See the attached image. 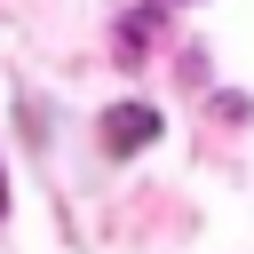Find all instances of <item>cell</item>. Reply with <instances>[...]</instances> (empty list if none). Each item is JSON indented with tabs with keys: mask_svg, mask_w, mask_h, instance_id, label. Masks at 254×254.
Returning a JSON list of instances; mask_svg holds the SVG:
<instances>
[{
	"mask_svg": "<svg viewBox=\"0 0 254 254\" xmlns=\"http://www.w3.org/2000/svg\"><path fill=\"white\" fill-rule=\"evenodd\" d=\"M151 135H159V111H151V103H111V111H103V151H111V159L143 151Z\"/></svg>",
	"mask_w": 254,
	"mask_h": 254,
	"instance_id": "1",
	"label": "cell"
}]
</instances>
